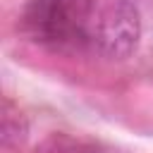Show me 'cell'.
<instances>
[{
	"instance_id": "cell-1",
	"label": "cell",
	"mask_w": 153,
	"mask_h": 153,
	"mask_svg": "<svg viewBox=\"0 0 153 153\" xmlns=\"http://www.w3.org/2000/svg\"><path fill=\"white\" fill-rule=\"evenodd\" d=\"M141 12L134 0H98L88 12L86 36L108 60H127L141 41Z\"/></svg>"
},
{
	"instance_id": "cell-2",
	"label": "cell",
	"mask_w": 153,
	"mask_h": 153,
	"mask_svg": "<svg viewBox=\"0 0 153 153\" xmlns=\"http://www.w3.org/2000/svg\"><path fill=\"white\" fill-rule=\"evenodd\" d=\"M22 24L41 43L88 38V12H81L76 0H29L22 14Z\"/></svg>"
},
{
	"instance_id": "cell-3",
	"label": "cell",
	"mask_w": 153,
	"mask_h": 153,
	"mask_svg": "<svg viewBox=\"0 0 153 153\" xmlns=\"http://www.w3.org/2000/svg\"><path fill=\"white\" fill-rule=\"evenodd\" d=\"M33 153H110V151H105L100 143L84 141L69 134H50L36 146Z\"/></svg>"
},
{
	"instance_id": "cell-4",
	"label": "cell",
	"mask_w": 153,
	"mask_h": 153,
	"mask_svg": "<svg viewBox=\"0 0 153 153\" xmlns=\"http://www.w3.org/2000/svg\"><path fill=\"white\" fill-rule=\"evenodd\" d=\"M29 134V122L26 117L19 112V108H14L10 100H5V110H2V146L10 151V148H17L24 143Z\"/></svg>"
}]
</instances>
